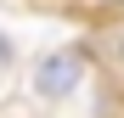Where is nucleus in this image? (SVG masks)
<instances>
[{
	"mask_svg": "<svg viewBox=\"0 0 124 118\" xmlns=\"http://www.w3.org/2000/svg\"><path fill=\"white\" fill-rule=\"evenodd\" d=\"M85 68H90L85 45H56V51H45V56L34 62L28 84H34V96H39V101H68V96L85 84Z\"/></svg>",
	"mask_w": 124,
	"mask_h": 118,
	"instance_id": "1",
	"label": "nucleus"
},
{
	"mask_svg": "<svg viewBox=\"0 0 124 118\" xmlns=\"http://www.w3.org/2000/svg\"><path fill=\"white\" fill-rule=\"evenodd\" d=\"M113 56H118V68H124V34H118V39H113Z\"/></svg>",
	"mask_w": 124,
	"mask_h": 118,
	"instance_id": "2",
	"label": "nucleus"
}]
</instances>
